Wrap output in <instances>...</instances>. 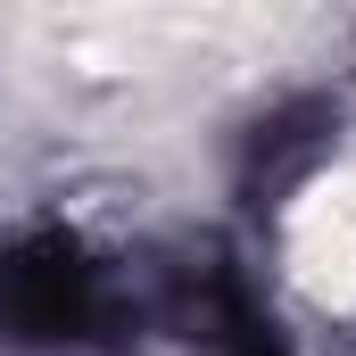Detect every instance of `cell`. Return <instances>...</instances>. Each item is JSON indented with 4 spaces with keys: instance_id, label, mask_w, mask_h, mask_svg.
Listing matches in <instances>:
<instances>
[{
    "instance_id": "obj_1",
    "label": "cell",
    "mask_w": 356,
    "mask_h": 356,
    "mask_svg": "<svg viewBox=\"0 0 356 356\" xmlns=\"http://www.w3.org/2000/svg\"><path fill=\"white\" fill-rule=\"evenodd\" d=\"M141 323V290L116 257L67 232H33L0 249V348H91Z\"/></svg>"
}]
</instances>
